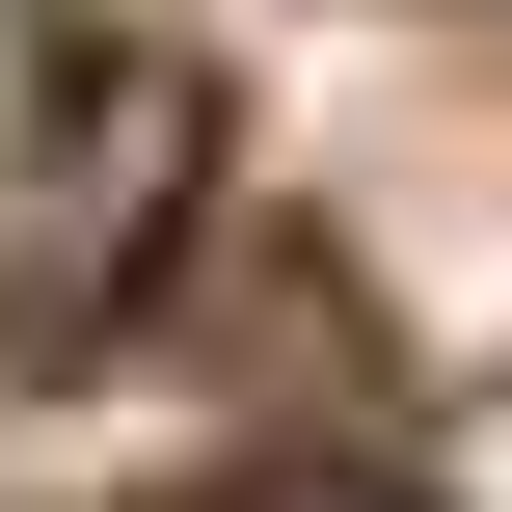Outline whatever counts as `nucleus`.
Returning a JSON list of instances; mask_svg holds the SVG:
<instances>
[{"label":"nucleus","mask_w":512,"mask_h":512,"mask_svg":"<svg viewBox=\"0 0 512 512\" xmlns=\"http://www.w3.org/2000/svg\"><path fill=\"white\" fill-rule=\"evenodd\" d=\"M486 512H512V405H486Z\"/></svg>","instance_id":"f257e3e1"},{"label":"nucleus","mask_w":512,"mask_h":512,"mask_svg":"<svg viewBox=\"0 0 512 512\" xmlns=\"http://www.w3.org/2000/svg\"><path fill=\"white\" fill-rule=\"evenodd\" d=\"M297 512H351V486H297Z\"/></svg>","instance_id":"f03ea898"}]
</instances>
